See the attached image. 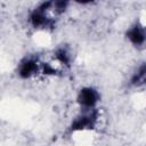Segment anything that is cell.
<instances>
[{
	"mask_svg": "<svg viewBox=\"0 0 146 146\" xmlns=\"http://www.w3.org/2000/svg\"><path fill=\"white\" fill-rule=\"evenodd\" d=\"M97 99V94L92 89H83L79 96V102L86 106H91Z\"/></svg>",
	"mask_w": 146,
	"mask_h": 146,
	"instance_id": "obj_1",
	"label": "cell"
},
{
	"mask_svg": "<svg viewBox=\"0 0 146 146\" xmlns=\"http://www.w3.org/2000/svg\"><path fill=\"white\" fill-rule=\"evenodd\" d=\"M128 36H129V39H130L135 44H140V43H143L144 40H145V33H144V31H143L140 27H138V26H135L131 31H129Z\"/></svg>",
	"mask_w": 146,
	"mask_h": 146,
	"instance_id": "obj_2",
	"label": "cell"
},
{
	"mask_svg": "<svg viewBox=\"0 0 146 146\" xmlns=\"http://www.w3.org/2000/svg\"><path fill=\"white\" fill-rule=\"evenodd\" d=\"M132 82H133L135 84H139V83L146 82V65H144V66L140 67L139 72L133 76Z\"/></svg>",
	"mask_w": 146,
	"mask_h": 146,
	"instance_id": "obj_3",
	"label": "cell"
},
{
	"mask_svg": "<svg viewBox=\"0 0 146 146\" xmlns=\"http://www.w3.org/2000/svg\"><path fill=\"white\" fill-rule=\"evenodd\" d=\"M34 68H35V65H34L33 62H31V60L26 62L25 64H23V66L21 68V76H23V78L29 76L34 71Z\"/></svg>",
	"mask_w": 146,
	"mask_h": 146,
	"instance_id": "obj_4",
	"label": "cell"
},
{
	"mask_svg": "<svg viewBox=\"0 0 146 146\" xmlns=\"http://www.w3.org/2000/svg\"><path fill=\"white\" fill-rule=\"evenodd\" d=\"M91 125H92V123H91V121H90L88 117H82V119H80L78 122H75L72 128H73V129H83V128L91 127Z\"/></svg>",
	"mask_w": 146,
	"mask_h": 146,
	"instance_id": "obj_5",
	"label": "cell"
}]
</instances>
